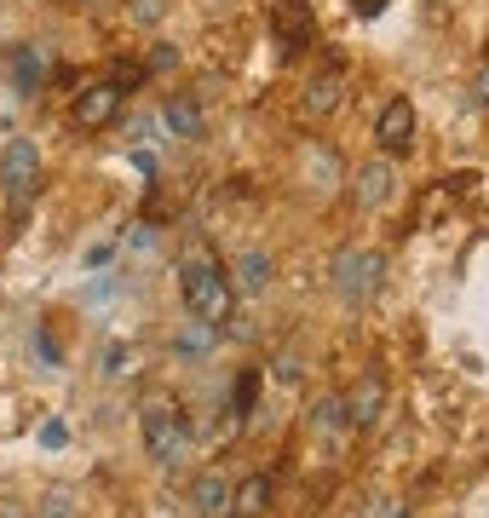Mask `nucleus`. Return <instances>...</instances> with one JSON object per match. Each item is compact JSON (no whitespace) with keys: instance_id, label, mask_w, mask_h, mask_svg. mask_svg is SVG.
<instances>
[{"instance_id":"8","label":"nucleus","mask_w":489,"mask_h":518,"mask_svg":"<svg viewBox=\"0 0 489 518\" xmlns=\"http://www.w3.org/2000/svg\"><path fill=\"white\" fill-rule=\"evenodd\" d=\"M397 196V167H392V156H380V162H363L357 167V202L363 208H386Z\"/></svg>"},{"instance_id":"3","label":"nucleus","mask_w":489,"mask_h":518,"mask_svg":"<svg viewBox=\"0 0 489 518\" xmlns=\"http://www.w3.org/2000/svg\"><path fill=\"white\" fill-rule=\"evenodd\" d=\"M139 426H144V449H150V461H156V467H173V461H185L190 426H185V409H179L173 398H144Z\"/></svg>"},{"instance_id":"6","label":"nucleus","mask_w":489,"mask_h":518,"mask_svg":"<svg viewBox=\"0 0 489 518\" xmlns=\"http://www.w3.org/2000/svg\"><path fill=\"white\" fill-rule=\"evenodd\" d=\"M121 110V87L116 81H93V87H81L75 93V121L81 127H110Z\"/></svg>"},{"instance_id":"9","label":"nucleus","mask_w":489,"mask_h":518,"mask_svg":"<svg viewBox=\"0 0 489 518\" xmlns=\"http://www.w3.org/2000/svg\"><path fill=\"white\" fill-rule=\"evenodd\" d=\"M340 98H346V70H340V64H328L323 75H311V81H305V116H334V110H340Z\"/></svg>"},{"instance_id":"22","label":"nucleus","mask_w":489,"mask_h":518,"mask_svg":"<svg viewBox=\"0 0 489 518\" xmlns=\"http://www.w3.org/2000/svg\"><path fill=\"white\" fill-rule=\"evenodd\" d=\"M254 392H259V375L248 369V375L236 380V415H254Z\"/></svg>"},{"instance_id":"10","label":"nucleus","mask_w":489,"mask_h":518,"mask_svg":"<svg viewBox=\"0 0 489 518\" xmlns=\"http://www.w3.org/2000/svg\"><path fill=\"white\" fill-rule=\"evenodd\" d=\"M52 75V52L41 47V41H24V47L12 52V87H18V93H41V81H47Z\"/></svg>"},{"instance_id":"27","label":"nucleus","mask_w":489,"mask_h":518,"mask_svg":"<svg viewBox=\"0 0 489 518\" xmlns=\"http://www.w3.org/2000/svg\"><path fill=\"white\" fill-rule=\"evenodd\" d=\"M277 380H282V386H300V357H282V363H277Z\"/></svg>"},{"instance_id":"11","label":"nucleus","mask_w":489,"mask_h":518,"mask_svg":"<svg viewBox=\"0 0 489 518\" xmlns=\"http://www.w3.org/2000/svg\"><path fill=\"white\" fill-rule=\"evenodd\" d=\"M271 283H277V259L265 254V248H248V254L236 259V271H231L236 294H265Z\"/></svg>"},{"instance_id":"5","label":"nucleus","mask_w":489,"mask_h":518,"mask_svg":"<svg viewBox=\"0 0 489 518\" xmlns=\"http://www.w3.org/2000/svg\"><path fill=\"white\" fill-rule=\"evenodd\" d=\"M374 139H380L386 156L409 150V144H415V104H409V98H386V110L374 116Z\"/></svg>"},{"instance_id":"31","label":"nucleus","mask_w":489,"mask_h":518,"mask_svg":"<svg viewBox=\"0 0 489 518\" xmlns=\"http://www.w3.org/2000/svg\"><path fill=\"white\" fill-rule=\"evenodd\" d=\"M70 6H93V0H70Z\"/></svg>"},{"instance_id":"29","label":"nucleus","mask_w":489,"mask_h":518,"mask_svg":"<svg viewBox=\"0 0 489 518\" xmlns=\"http://www.w3.org/2000/svg\"><path fill=\"white\" fill-rule=\"evenodd\" d=\"M110 254H116V248H110V242H98V248H87V265L98 271V265H110Z\"/></svg>"},{"instance_id":"21","label":"nucleus","mask_w":489,"mask_h":518,"mask_svg":"<svg viewBox=\"0 0 489 518\" xmlns=\"http://www.w3.org/2000/svg\"><path fill=\"white\" fill-rule=\"evenodd\" d=\"M127 248H133V254H156V248H162L156 225H133V231H127Z\"/></svg>"},{"instance_id":"25","label":"nucleus","mask_w":489,"mask_h":518,"mask_svg":"<svg viewBox=\"0 0 489 518\" xmlns=\"http://www.w3.org/2000/svg\"><path fill=\"white\" fill-rule=\"evenodd\" d=\"M41 444H47V449H64V444H70V426H64V421H47V426H41Z\"/></svg>"},{"instance_id":"16","label":"nucleus","mask_w":489,"mask_h":518,"mask_svg":"<svg viewBox=\"0 0 489 518\" xmlns=\"http://www.w3.org/2000/svg\"><path fill=\"white\" fill-rule=\"evenodd\" d=\"M133 369H139V352H133L127 340H110V346H104V357H98V375L116 386V380H127Z\"/></svg>"},{"instance_id":"32","label":"nucleus","mask_w":489,"mask_h":518,"mask_svg":"<svg viewBox=\"0 0 489 518\" xmlns=\"http://www.w3.org/2000/svg\"><path fill=\"white\" fill-rule=\"evenodd\" d=\"M432 6H443V0H432Z\"/></svg>"},{"instance_id":"26","label":"nucleus","mask_w":489,"mask_h":518,"mask_svg":"<svg viewBox=\"0 0 489 518\" xmlns=\"http://www.w3.org/2000/svg\"><path fill=\"white\" fill-rule=\"evenodd\" d=\"M35 352H41V363H47V369H58V346H52L47 329H35Z\"/></svg>"},{"instance_id":"24","label":"nucleus","mask_w":489,"mask_h":518,"mask_svg":"<svg viewBox=\"0 0 489 518\" xmlns=\"http://www.w3.org/2000/svg\"><path fill=\"white\" fill-rule=\"evenodd\" d=\"M144 70H150V75H167V70H179V47H167V41H162V47L150 52V64H144Z\"/></svg>"},{"instance_id":"19","label":"nucleus","mask_w":489,"mask_h":518,"mask_svg":"<svg viewBox=\"0 0 489 518\" xmlns=\"http://www.w3.org/2000/svg\"><path fill=\"white\" fill-rule=\"evenodd\" d=\"M305 173L317 179V190H334V185H340V162H334V150H328V144H311V150H305Z\"/></svg>"},{"instance_id":"13","label":"nucleus","mask_w":489,"mask_h":518,"mask_svg":"<svg viewBox=\"0 0 489 518\" xmlns=\"http://www.w3.org/2000/svg\"><path fill=\"white\" fill-rule=\"evenodd\" d=\"M208 352H219V323H202V317H190L185 329L173 334V357H208Z\"/></svg>"},{"instance_id":"15","label":"nucleus","mask_w":489,"mask_h":518,"mask_svg":"<svg viewBox=\"0 0 489 518\" xmlns=\"http://www.w3.org/2000/svg\"><path fill=\"white\" fill-rule=\"evenodd\" d=\"M265 507H271V478H265V472L242 478V484L231 490V513H236V518H259Z\"/></svg>"},{"instance_id":"7","label":"nucleus","mask_w":489,"mask_h":518,"mask_svg":"<svg viewBox=\"0 0 489 518\" xmlns=\"http://www.w3.org/2000/svg\"><path fill=\"white\" fill-rule=\"evenodd\" d=\"M156 121H162L173 139H185V144H196L202 133H208V116H202V104H196L190 93H173L162 104V116H156Z\"/></svg>"},{"instance_id":"14","label":"nucleus","mask_w":489,"mask_h":518,"mask_svg":"<svg viewBox=\"0 0 489 518\" xmlns=\"http://www.w3.org/2000/svg\"><path fill=\"white\" fill-rule=\"evenodd\" d=\"M190 507H196L202 518L231 513V484H225L219 472H202V478H196V490H190Z\"/></svg>"},{"instance_id":"30","label":"nucleus","mask_w":489,"mask_h":518,"mask_svg":"<svg viewBox=\"0 0 489 518\" xmlns=\"http://www.w3.org/2000/svg\"><path fill=\"white\" fill-rule=\"evenodd\" d=\"M351 6H357L363 18H380V12H386V0H351Z\"/></svg>"},{"instance_id":"20","label":"nucleus","mask_w":489,"mask_h":518,"mask_svg":"<svg viewBox=\"0 0 489 518\" xmlns=\"http://www.w3.org/2000/svg\"><path fill=\"white\" fill-rule=\"evenodd\" d=\"M167 6H173V0H133V12H127V18H133L139 29H156L167 18Z\"/></svg>"},{"instance_id":"17","label":"nucleus","mask_w":489,"mask_h":518,"mask_svg":"<svg viewBox=\"0 0 489 518\" xmlns=\"http://www.w3.org/2000/svg\"><path fill=\"white\" fill-rule=\"evenodd\" d=\"M311 426L323 432V438H340L351 426V415H346V398H317V409H311Z\"/></svg>"},{"instance_id":"28","label":"nucleus","mask_w":489,"mask_h":518,"mask_svg":"<svg viewBox=\"0 0 489 518\" xmlns=\"http://www.w3.org/2000/svg\"><path fill=\"white\" fill-rule=\"evenodd\" d=\"M472 98H478V104H489V64L472 75Z\"/></svg>"},{"instance_id":"12","label":"nucleus","mask_w":489,"mask_h":518,"mask_svg":"<svg viewBox=\"0 0 489 518\" xmlns=\"http://www.w3.org/2000/svg\"><path fill=\"white\" fill-rule=\"evenodd\" d=\"M380 409H386V380L369 369V375L357 380V392L346 398V415H351V426H374L380 421Z\"/></svg>"},{"instance_id":"23","label":"nucleus","mask_w":489,"mask_h":518,"mask_svg":"<svg viewBox=\"0 0 489 518\" xmlns=\"http://www.w3.org/2000/svg\"><path fill=\"white\" fill-rule=\"evenodd\" d=\"M156 127H162V121H150V116H133V121H127V139H133V144H144V150H150V144H156Z\"/></svg>"},{"instance_id":"1","label":"nucleus","mask_w":489,"mask_h":518,"mask_svg":"<svg viewBox=\"0 0 489 518\" xmlns=\"http://www.w3.org/2000/svg\"><path fill=\"white\" fill-rule=\"evenodd\" d=\"M179 294H185L190 317H202V323H231V306H236V288H231V271L208 259L202 248H190L185 265H179Z\"/></svg>"},{"instance_id":"2","label":"nucleus","mask_w":489,"mask_h":518,"mask_svg":"<svg viewBox=\"0 0 489 518\" xmlns=\"http://www.w3.org/2000/svg\"><path fill=\"white\" fill-rule=\"evenodd\" d=\"M380 277H386V259L374 254V248H357V242H346L340 254L328 259V288H334L340 306H363V300H374Z\"/></svg>"},{"instance_id":"18","label":"nucleus","mask_w":489,"mask_h":518,"mask_svg":"<svg viewBox=\"0 0 489 518\" xmlns=\"http://www.w3.org/2000/svg\"><path fill=\"white\" fill-rule=\"evenodd\" d=\"M35 518H81V495H75L70 484H52V490L41 495Z\"/></svg>"},{"instance_id":"4","label":"nucleus","mask_w":489,"mask_h":518,"mask_svg":"<svg viewBox=\"0 0 489 518\" xmlns=\"http://www.w3.org/2000/svg\"><path fill=\"white\" fill-rule=\"evenodd\" d=\"M0 190L12 202H29L41 190V150H35V139H6V150H0Z\"/></svg>"}]
</instances>
